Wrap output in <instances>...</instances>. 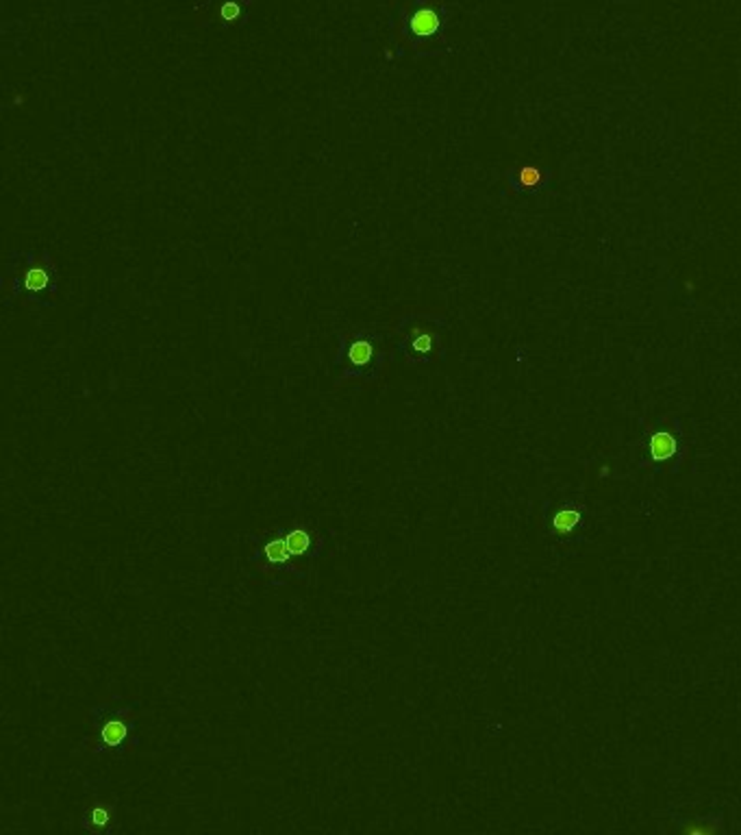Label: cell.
<instances>
[{"label": "cell", "instance_id": "13", "mask_svg": "<svg viewBox=\"0 0 741 835\" xmlns=\"http://www.w3.org/2000/svg\"><path fill=\"white\" fill-rule=\"evenodd\" d=\"M609 474V465H603V470H600V476H607Z\"/></svg>", "mask_w": 741, "mask_h": 835}, {"label": "cell", "instance_id": "11", "mask_svg": "<svg viewBox=\"0 0 741 835\" xmlns=\"http://www.w3.org/2000/svg\"><path fill=\"white\" fill-rule=\"evenodd\" d=\"M518 181L522 187H537L542 183V170L537 166H522L518 170Z\"/></svg>", "mask_w": 741, "mask_h": 835}, {"label": "cell", "instance_id": "6", "mask_svg": "<svg viewBox=\"0 0 741 835\" xmlns=\"http://www.w3.org/2000/svg\"><path fill=\"white\" fill-rule=\"evenodd\" d=\"M280 529H283V535H285L287 548L291 550V555L311 572L313 564L320 559L326 548V533L315 522H304V520L285 522V524H280Z\"/></svg>", "mask_w": 741, "mask_h": 835}, {"label": "cell", "instance_id": "7", "mask_svg": "<svg viewBox=\"0 0 741 835\" xmlns=\"http://www.w3.org/2000/svg\"><path fill=\"white\" fill-rule=\"evenodd\" d=\"M118 822V807L105 796L87 801L81 814V829L89 833H111Z\"/></svg>", "mask_w": 741, "mask_h": 835}, {"label": "cell", "instance_id": "2", "mask_svg": "<svg viewBox=\"0 0 741 835\" xmlns=\"http://www.w3.org/2000/svg\"><path fill=\"white\" fill-rule=\"evenodd\" d=\"M252 550L248 561L257 570L267 585L283 588L287 581H304L309 579V570L291 555L287 548V542L283 535L280 524L261 531L257 535H250Z\"/></svg>", "mask_w": 741, "mask_h": 835}, {"label": "cell", "instance_id": "3", "mask_svg": "<svg viewBox=\"0 0 741 835\" xmlns=\"http://www.w3.org/2000/svg\"><path fill=\"white\" fill-rule=\"evenodd\" d=\"M385 352L382 335L376 331H343L339 333V350L335 368L341 370L339 381H374L380 376Z\"/></svg>", "mask_w": 741, "mask_h": 835}, {"label": "cell", "instance_id": "10", "mask_svg": "<svg viewBox=\"0 0 741 835\" xmlns=\"http://www.w3.org/2000/svg\"><path fill=\"white\" fill-rule=\"evenodd\" d=\"M583 522V511L576 507H563L552 516V531L559 535H570Z\"/></svg>", "mask_w": 741, "mask_h": 835}, {"label": "cell", "instance_id": "5", "mask_svg": "<svg viewBox=\"0 0 741 835\" xmlns=\"http://www.w3.org/2000/svg\"><path fill=\"white\" fill-rule=\"evenodd\" d=\"M400 341H398V352L413 363H430L435 361L437 352L441 348L439 333L435 328L424 324V318H406L400 322Z\"/></svg>", "mask_w": 741, "mask_h": 835}, {"label": "cell", "instance_id": "9", "mask_svg": "<svg viewBox=\"0 0 741 835\" xmlns=\"http://www.w3.org/2000/svg\"><path fill=\"white\" fill-rule=\"evenodd\" d=\"M439 24H441V20H439V16H437V11L424 7V9H417L415 14H413V18H411V31H413V35H417V37H430V35H435V33L439 31Z\"/></svg>", "mask_w": 741, "mask_h": 835}, {"label": "cell", "instance_id": "1", "mask_svg": "<svg viewBox=\"0 0 741 835\" xmlns=\"http://www.w3.org/2000/svg\"><path fill=\"white\" fill-rule=\"evenodd\" d=\"M139 701L111 696L89 710V733L83 738L85 751L98 757H124L139 744L135 710Z\"/></svg>", "mask_w": 741, "mask_h": 835}, {"label": "cell", "instance_id": "4", "mask_svg": "<svg viewBox=\"0 0 741 835\" xmlns=\"http://www.w3.org/2000/svg\"><path fill=\"white\" fill-rule=\"evenodd\" d=\"M16 292L24 298L33 300L37 307L50 305V296L55 294V263L46 252H24L18 259V268L14 274Z\"/></svg>", "mask_w": 741, "mask_h": 835}, {"label": "cell", "instance_id": "12", "mask_svg": "<svg viewBox=\"0 0 741 835\" xmlns=\"http://www.w3.org/2000/svg\"><path fill=\"white\" fill-rule=\"evenodd\" d=\"M239 11H241V9H239V5H237V3H224V5H222V9H220V16H222L224 20L231 22V20L239 18Z\"/></svg>", "mask_w": 741, "mask_h": 835}, {"label": "cell", "instance_id": "8", "mask_svg": "<svg viewBox=\"0 0 741 835\" xmlns=\"http://www.w3.org/2000/svg\"><path fill=\"white\" fill-rule=\"evenodd\" d=\"M676 452H679V441L670 431H655L648 437V455L653 461H670L676 457Z\"/></svg>", "mask_w": 741, "mask_h": 835}]
</instances>
